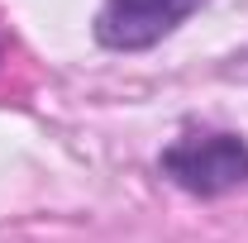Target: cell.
<instances>
[{
  "instance_id": "1",
  "label": "cell",
  "mask_w": 248,
  "mask_h": 243,
  "mask_svg": "<svg viewBox=\"0 0 248 243\" xmlns=\"http://www.w3.org/2000/svg\"><path fill=\"white\" fill-rule=\"evenodd\" d=\"M162 177L182 186L191 196H224L248 182V143L239 134L224 129H201V134H182L177 143H167L157 157Z\"/></svg>"
},
{
  "instance_id": "2",
  "label": "cell",
  "mask_w": 248,
  "mask_h": 243,
  "mask_svg": "<svg viewBox=\"0 0 248 243\" xmlns=\"http://www.w3.org/2000/svg\"><path fill=\"white\" fill-rule=\"evenodd\" d=\"M205 0H105L95 10V43L115 53H143L177 33Z\"/></svg>"
}]
</instances>
